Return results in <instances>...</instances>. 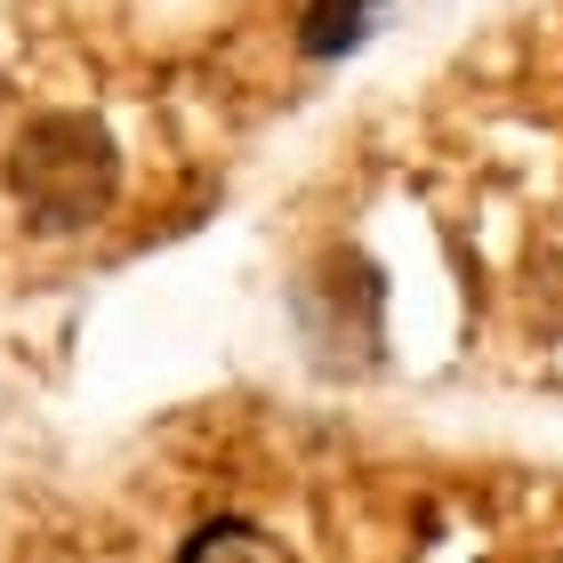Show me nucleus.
Masks as SVG:
<instances>
[{
    "label": "nucleus",
    "mask_w": 563,
    "mask_h": 563,
    "mask_svg": "<svg viewBox=\"0 0 563 563\" xmlns=\"http://www.w3.org/2000/svg\"><path fill=\"white\" fill-rule=\"evenodd\" d=\"M9 201L41 234H81L121 201V145L97 113H33L9 137Z\"/></svg>",
    "instance_id": "obj_1"
},
{
    "label": "nucleus",
    "mask_w": 563,
    "mask_h": 563,
    "mask_svg": "<svg viewBox=\"0 0 563 563\" xmlns=\"http://www.w3.org/2000/svg\"><path fill=\"white\" fill-rule=\"evenodd\" d=\"M387 0H306V16H298V48L306 57H346V48H363L371 41V24Z\"/></svg>",
    "instance_id": "obj_2"
},
{
    "label": "nucleus",
    "mask_w": 563,
    "mask_h": 563,
    "mask_svg": "<svg viewBox=\"0 0 563 563\" xmlns=\"http://www.w3.org/2000/svg\"><path fill=\"white\" fill-rule=\"evenodd\" d=\"M177 563H290V548L274 540L266 523H242V516H218L201 523L186 548H177Z\"/></svg>",
    "instance_id": "obj_3"
}]
</instances>
